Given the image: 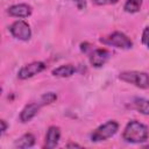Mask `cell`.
I'll return each instance as SVG.
<instances>
[{
    "instance_id": "obj_3",
    "label": "cell",
    "mask_w": 149,
    "mask_h": 149,
    "mask_svg": "<svg viewBox=\"0 0 149 149\" xmlns=\"http://www.w3.org/2000/svg\"><path fill=\"white\" fill-rule=\"evenodd\" d=\"M119 129V123L116 121H107L106 123L101 125L98 127L91 135V139L93 142H99V141H105L113 136Z\"/></svg>"
},
{
    "instance_id": "obj_8",
    "label": "cell",
    "mask_w": 149,
    "mask_h": 149,
    "mask_svg": "<svg viewBox=\"0 0 149 149\" xmlns=\"http://www.w3.org/2000/svg\"><path fill=\"white\" fill-rule=\"evenodd\" d=\"M59 137H61V132H59V128L56 127V126H51L49 127L48 132H47V135H45V144L44 147L45 148H55L59 141Z\"/></svg>"
},
{
    "instance_id": "obj_21",
    "label": "cell",
    "mask_w": 149,
    "mask_h": 149,
    "mask_svg": "<svg viewBox=\"0 0 149 149\" xmlns=\"http://www.w3.org/2000/svg\"><path fill=\"white\" fill-rule=\"evenodd\" d=\"M147 148H149V144H148V146H147Z\"/></svg>"
},
{
    "instance_id": "obj_9",
    "label": "cell",
    "mask_w": 149,
    "mask_h": 149,
    "mask_svg": "<svg viewBox=\"0 0 149 149\" xmlns=\"http://www.w3.org/2000/svg\"><path fill=\"white\" fill-rule=\"evenodd\" d=\"M42 105L40 104V102H33V104H29V105H27L23 109H22V112H21V114H20V120L22 121V122H28V121H30L36 114H37V112L40 111V107H41Z\"/></svg>"
},
{
    "instance_id": "obj_12",
    "label": "cell",
    "mask_w": 149,
    "mask_h": 149,
    "mask_svg": "<svg viewBox=\"0 0 149 149\" xmlns=\"http://www.w3.org/2000/svg\"><path fill=\"white\" fill-rule=\"evenodd\" d=\"M73 72H74V66L71 64L62 65V66L52 70V74L57 76V77H70L73 74Z\"/></svg>"
},
{
    "instance_id": "obj_2",
    "label": "cell",
    "mask_w": 149,
    "mask_h": 149,
    "mask_svg": "<svg viewBox=\"0 0 149 149\" xmlns=\"http://www.w3.org/2000/svg\"><path fill=\"white\" fill-rule=\"evenodd\" d=\"M119 79L134 84L140 88H148L149 87V74L146 72L140 71H126L120 73Z\"/></svg>"
},
{
    "instance_id": "obj_13",
    "label": "cell",
    "mask_w": 149,
    "mask_h": 149,
    "mask_svg": "<svg viewBox=\"0 0 149 149\" xmlns=\"http://www.w3.org/2000/svg\"><path fill=\"white\" fill-rule=\"evenodd\" d=\"M134 106L140 113L144 115H149V100L143 98H136L134 100Z\"/></svg>"
},
{
    "instance_id": "obj_1",
    "label": "cell",
    "mask_w": 149,
    "mask_h": 149,
    "mask_svg": "<svg viewBox=\"0 0 149 149\" xmlns=\"http://www.w3.org/2000/svg\"><path fill=\"white\" fill-rule=\"evenodd\" d=\"M122 136H123V140H126L127 142L141 143V142L147 141V139L149 136V129L146 125H143L136 120H133L127 123Z\"/></svg>"
},
{
    "instance_id": "obj_5",
    "label": "cell",
    "mask_w": 149,
    "mask_h": 149,
    "mask_svg": "<svg viewBox=\"0 0 149 149\" xmlns=\"http://www.w3.org/2000/svg\"><path fill=\"white\" fill-rule=\"evenodd\" d=\"M10 33L14 37L19 38V40H22V41H28L31 36V30H30V27L27 22L22 21V20H19V21H15L12 26H10Z\"/></svg>"
},
{
    "instance_id": "obj_20",
    "label": "cell",
    "mask_w": 149,
    "mask_h": 149,
    "mask_svg": "<svg viewBox=\"0 0 149 149\" xmlns=\"http://www.w3.org/2000/svg\"><path fill=\"white\" fill-rule=\"evenodd\" d=\"M68 147H79L78 144H73V143H70V144H68Z\"/></svg>"
},
{
    "instance_id": "obj_14",
    "label": "cell",
    "mask_w": 149,
    "mask_h": 149,
    "mask_svg": "<svg viewBox=\"0 0 149 149\" xmlns=\"http://www.w3.org/2000/svg\"><path fill=\"white\" fill-rule=\"evenodd\" d=\"M142 1L143 0H127L123 6V9L127 13H136L141 9Z\"/></svg>"
},
{
    "instance_id": "obj_18",
    "label": "cell",
    "mask_w": 149,
    "mask_h": 149,
    "mask_svg": "<svg viewBox=\"0 0 149 149\" xmlns=\"http://www.w3.org/2000/svg\"><path fill=\"white\" fill-rule=\"evenodd\" d=\"M74 2L77 3V6H78V8L79 9H83L84 7H85V0H74Z\"/></svg>"
},
{
    "instance_id": "obj_4",
    "label": "cell",
    "mask_w": 149,
    "mask_h": 149,
    "mask_svg": "<svg viewBox=\"0 0 149 149\" xmlns=\"http://www.w3.org/2000/svg\"><path fill=\"white\" fill-rule=\"evenodd\" d=\"M100 41L121 49H129L133 47V42L130 41V38L121 31H114L107 38H100Z\"/></svg>"
},
{
    "instance_id": "obj_16",
    "label": "cell",
    "mask_w": 149,
    "mask_h": 149,
    "mask_svg": "<svg viewBox=\"0 0 149 149\" xmlns=\"http://www.w3.org/2000/svg\"><path fill=\"white\" fill-rule=\"evenodd\" d=\"M142 43L147 48H149V27H146L142 33Z\"/></svg>"
},
{
    "instance_id": "obj_10",
    "label": "cell",
    "mask_w": 149,
    "mask_h": 149,
    "mask_svg": "<svg viewBox=\"0 0 149 149\" xmlns=\"http://www.w3.org/2000/svg\"><path fill=\"white\" fill-rule=\"evenodd\" d=\"M8 14L15 17H27L31 14V7L26 3L14 5L8 8Z\"/></svg>"
},
{
    "instance_id": "obj_6",
    "label": "cell",
    "mask_w": 149,
    "mask_h": 149,
    "mask_svg": "<svg viewBox=\"0 0 149 149\" xmlns=\"http://www.w3.org/2000/svg\"><path fill=\"white\" fill-rule=\"evenodd\" d=\"M44 69H45L44 63H42V62H33V63L21 68V70L17 73V77L20 79H28V78L42 72Z\"/></svg>"
},
{
    "instance_id": "obj_17",
    "label": "cell",
    "mask_w": 149,
    "mask_h": 149,
    "mask_svg": "<svg viewBox=\"0 0 149 149\" xmlns=\"http://www.w3.org/2000/svg\"><path fill=\"white\" fill-rule=\"evenodd\" d=\"M97 5H112V3H116L119 0H93Z\"/></svg>"
},
{
    "instance_id": "obj_7",
    "label": "cell",
    "mask_w": 149,
    "mask_h": 149,
    "mask_svg": "<svg viewBox=\"0 0 149 149\" xmlns=\"http://www.w3.org/2000/svg\"><path fill=\"white\" fill-rule=\"evenodd\" d=\"M109 57L111 51H108L107 49H95L90 56V62L93 66L100 68L109 59Z\"/></svg>"
},
{
    "instance_id": "obj_15",
    "label": "cell",
    "mask_w": 149,
    "mask_h": 149,
    "mask_svg": "<svg viewBox=\"0 0 149 149\" xmlns=\"http://www.w3.org/2000/svg\"><path fill=\"white\" fill-rule=\"evenodd\" d=\"M56 99H57V95H56L54 92H48V93H44V94L41 97L40 104H41V105H48V104L54 102Z\"/></svg>"
},
{
    "instance_id": "obj_11",
    "label": "cell",
    "mask_w": 149,
    "mask_h": 149,
    "mask_svg": "<svg viewBox=\"0 0 149 149\" xmlns=\"http://www.w3.org/2000/svg\"><path fill=\"white\" fill-rule=\"evenodd\" d=\"M35 143V137L33 134H24L22 135L20 139H17V141L15 142V147L16 148H30L33 147Z\"/></svg>"
},
{
    "instance_id": "obj_19",
    "label": "cell",
    "mask_w": 149,
    "mask_h": 149,
    "mask_svg": "<svg viewBox=\"0 0 149 149\" xmlns=\"http://www.w3.org/2000/svg\"><path fill=\"white\" fill-rule=\"evenodd\" d=\"M0 123H1V135H2V134L6 132V129H7V123H6L5 120H1Z\"/></svg>"
}]
</instances>
